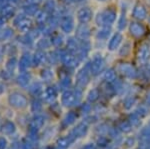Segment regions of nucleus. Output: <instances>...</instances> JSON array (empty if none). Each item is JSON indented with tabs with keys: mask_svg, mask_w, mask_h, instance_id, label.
<instances>
[{
	"mask_svg": "<svg viewBox=\"0 0 150 149\" xmlns=\"http://www.w3.org/2000/svg\"><path fill=\"white\" fill-rule=\"evenodd\" d=\"M95 20L97 25L101 27H108L116 20V12L113 9H106L102 12H99Z\"/></svg>",
	"mask_w": 150,
	"mask_h": 149,
	"instance_id": "1",
	"label": "nucleus"
},
{
	"mask_svg": "<svg viewBox=\"0 0 150 149\" xmlns=\"http://www.w3.org/2000/svg\"><path fill=\"white\" fill-rule=\"evenodd\" d=\"M13 24L21 33H28L32 28V20L25 14L16 16L13 20Z\"/></svg>",
	"mask_w": 150,
	"mask_h": 149,
	"instance_id": "2",
	"label": "nucleus"
},
{
	"mask_svg": "<svg viewBox=\"0 0 150 149\" xmlns=\"http://www.w3.org/2000/svg\"><path fill=\"white\" fill-rule=\"evenodd\" d=\"M89 73H90V63H87L76 75V83L79 88L84 87L88 84Z\"/></svg>",
	"mask_w": 150,
	"mask_h": 149,
	"instance_id": "3",
	"label": "nucleus"
},
{
	"mask_svg": "<svg viewBox=\"0 0 150 149\" xmlns=\"http://www.w3.org/2000/svg\"><path fill=\"white\" fill-rule=\"evenodd\" d=\"M60 60L62 61V63L64 65L68 66V67H75L78 65L79 61L78 57L76 56L74 53L70 51H61L60 52Z\"/></svg>",
	"mask_w": 150,
	"mask_h": 149,
	"instance_id": "4",
	"label": "nucleus"
},
{
	"mask_svg": "<svg viewBox=\"0 0 150 149\" xmlns=\"http://www.w3.org/2000/svg\"><path fill=\"white\" fill-rule=\"evenodd\" d=\"M104 65H105V61L102 58L101 55H96L90 62V73L92 75H98L100 72L103 70Z\"/></svg>",
	"mask_w": 150,
	"mask_h": 149,
	"instance_id": "5",
	"label": "nucleus"
},
{
	"mask_svg": "<svg viewBox=\"0 0 150 149\" xmlns=\"http://www.w3.org/2000/svg\"><path fill=\"white\" fill-rule=\"evenodd\" d=\"M118 71L121 72L124 76L130 79H135L137 77V70L134 66L131 65L130 63H121L117 67Z\"/></svg>",
	"mask_w": 150,
	"mask_h": 149,
	"instance_id": "6",
	"label": "nucleus"
},
{
	"mask_svg": "<svg viewBox=\"0 0 150 149\" xmlns=\"http://www.w3.org/2000/svg\"><path fill=\"white\" fill-rule=\"evenodd\" d=\"M60 27L61 30L65 33H70L74 29V19L71 15L65 14L60 18Z\"/></svg>",
	"mask_w": 150,
	"mask_h": 149,
	"instance_id": "7",
	"label": "nucleus"
},
{
	"mask_svg": "<svg viewBox=\"0 0 150 149\" xmlns=\"http://www.w3.org/2000/svg\"><path fill=\"white\" fill-rule=\"evenodd\" d=\"M93 12L89 7H82L77 12V19L81 24H86L92 19Z\"/></svg>",
	"mask_w": 150,
	"mask_h": 149,
	"instance_id": "8",
	"label": "nucleus"
},
{
	"mask_svg": "<svg viewBox=\"0 0 150 149\" xmlns=\"http://www.w3.org/2000/svg\"><path fill=\"white\" fill-rule=\"evenodd\" d=\"M1 4V11H0V17L3 19H9L15 14V7L10 2H0Z\"/></svg>",
	"mask_w": 150,
	"mask_h": 149,
	"instance_id": "9",
	"label": "nucleus"
},
{
	"mask_svg": "<svg viewBox=\"0 0 150 149\" xmlns=\"http://www.w3.org/2000/svg\"><path fill=\"white\" fill-rule=\"evenodd\" d=\"M138 61L142 64H146L150 60V48L148 44H142L138 50Z\"/></svg>",
	"mask_w": 150,
	"mask_h": 149,
	"instance_id": "10",
	"label": "nucleus"
},
{
	"mask_svg": "<svg viewBox=\"0 0 150 149\" xmlns=\"http://www.w3.org/2000/svg\"><path fill=\"white\" fill-rule=\"evenodd\" d=\"M129 32L132 36L136 38L142 37L145 34V27L143 24L139 22H131L129 25Z\"/></svg>",
	"mask_w": 150,
	"mask_h": 149,
	"instance_id": "11",
	"label": "nucleus"
},
{
	"mask_svg": "<svg viewBox=\"0 0 150 149\" xmlns=\"http://www.w3.org/2000/svg\"><path fill=\"white\" fill-rule=\"evenodd\" d=\"M79 100L76 96V93L73 91H65L62 95V103H63L64 106H72L75 103H77Z\"/></svg>",
	"mask_w": 150,
	"mask_h": 149,
	"instance_id": "12",
	"label": "nucleus"
},
{
	"mask_svg": "<svg viewBox=\"0 0 150 149\" xmlns=\"http://www.w3.org/2000/svg\"><path fill=\"white\" fill-rule=\"evenodd\" d=\"M10 103L11 105H14L18 108H22L27 105V100H26L25 96H23L20 93H13L10 96Z\"/></svg>",
	"mask_w": 150,
	"mask_h": 149,
	"instance_id": "13",
	"label": "nucleus"
},
{
	"mask_svg": "<svg viewBox=\"0 0 150 149\" xmlns=\"http://www.w3.org/2000/svg\"><path fill=\"white\" fill-rule=\"evenodd\" d=\"M76 37L78 40H87L90 37V29L87 24H81L76 28Z\"/></svg>",
	"mask_w": 150,
	"mask_h": 149,
	"instance_id": "14",
	"label": "nucleus"
},
{
	"mask_svg": "<svg viewBox=\"0 0 150 149\" xmlns=\"http://www.w3.org/2000/svg\"><path fill=\"white\" fill-rule=\"evenodd\" d=\"M31 64H33V56H31V54L28 52L23 53L20 60H19V69L21 71H25L26 69H28L31 66Z\"/></svg>",
	"mask_w": 150,
	"mask_h": 149,
	"instance_id": "15",
	"label": "nucleus"
},
{
	"mask_svg": "<svg viewBox=\"0 0 150 149\" xmlns=\"http://www.w3.org/2000/svg\"><path fill=\"white\" fill-rule=\"evenodd\" d=\"M132 15L135 19H138V20H143L146 18L147 16V11L144 5H142L141 3H137L136 5L133 8Z\"/></svg>",
	"mask_w": 150,
	"mask_h": 149,
	"instance_id": "16",
	"label": "nucleus"
},
{
	"mask_svg": "<svg viewBox=\"0 0 150 149\" xmlns=\"http://www.w3.org/2000/svg\"><path fill=\"white\" fill-rule=\"evenodd\" d=\"M48 61V54L45 53L43 50H37L33 54V64L35 66H39Z\"/></svg>",
	"mask_w": 150,
	"mask_h": 149,
	"instance_id": "17",
	"label": "nucleus"
},
{
	"mask_svg": "<svg viewBox=\"0 0 150 149\" xmlns=\"http://www.w3.org/2000/svg\"><path fill=\"white\" fill-rule=\"evenodd\" d=\"M123 39L122 35L120 33H115L114 35L111 37V39L109 40V43H108V49L110 51H114L116 50V48H118V46L120 45Z\"/></svg>",
	"mask_w": 150,
	"mask_h": 149,
	"instance_id": "18",
	"label": "nucleus"
},
{
	"mask_svg": "<svg viewBox=\"0 0 150 149\" xmlns=\"http://www.w3.org/2000/svg\"><path fill=\"white\" fill-rule=\"evenodd\" d=\"M87 131H88V126L86 123H79L78 125L75 127V129L72 132V135L74 138H80L86 135Z\"/></svg>",
	"mask_w": 150,
	"mask_h": 149,
	"instance_id": "19",
	"label": "nucleus"
},
{
	"mask_svg": "<svg viewBox=\"0 0 150 149\" xmlns=\"http://www.w3.org/2000/svg\"><path fill=\"white\" fill-rule=\"evenodd\" d=\"M66 45H67V50L76 55V53L78 52V50H79V45H80V41H78V40H77L76 38L70 37L69 39H67Z\"/></svg>",
	"mask_w": 150,
	"mask_h": 149,
	"instance_id": "20",
	"label": "nucleus"
},
{
	"mask_svg": "<svg viewBox=\"0 0 150 149\" xmlns=\"http://www.w3.org/2000/svg\"><path fill=\"white\" fill-rule=\"evenodd\" d=\"M49 17H50V14L45 10H42L36 14V21L38 22V24H40L42 26L46 25L48 20H49Z\"/></svg>",
	"mask_w": 150,
	"mask_h": 149,
	"instance_id": "21",
	"label": "nucleus"
},
{
	"mask_svg": "<svg viewBox=\"0 0 150 149\" xmlns=\"http://www.w3.org/2000/svg\"><path fill=\"white\" fill-rule=\"evenodd\" d=\"M24 14L27 16H36V14L39 12L38 5H33V4H26L23 6Z\"/></svg>",
	"mask_w": 150,
	"mask_h": 149,
	"instance_id": "22",
	"label": "nucleus"
},
{
	"mask_svg": "<svg viewBox=\"0 0 150 149\" xmlns=\"http://www.w3.org/2000/svg\"><path fill=\"white\" fill-rule=\"evenodd\" d=\"M13 35V30L10 27H4L0 29V41L10 39Z\"/></svg>",
	"mask_w": 150,
	"mask_h": 149,
	"instance_id": "23",
	"label": "nucleus"
},
{
	"mask_svg": "<svg viewBox=\"0 0 150 149\" xmlns=\"http://www.w3.org/2000/svg\"><path fill=\"white\" fill-rule=\"evenodd\" d=\"M140 142L150 143V126L144 127L140 132Z\"/></svg>",
	"mask_w": 150,
	"mask_h": 149,
	"instance_id": "24",
	"label": "nucleus"
},
{
	"mask_svg": "<svg viewBox=\"0 0 150 149\" xmlns=\"http://www.w3.org/2000/svg\"><path fill=\"white\" fill-rule=\"evenodd\" d=\"M103 79L106 81V82H114L116 79V73L113 68H109L107 69L103 74Z\"/></svg>",
	"mask_w": 150,
	"mask_h": 149,
	"instance_id": "25",
	"label": "nucleus"
},
{
	"mask_svg": "<svg viewBox=\"0 0 150 149\" xmlns=\"http://www.w3.org/2000/svg\"><path fill=\"white\" fill-rule=\"evenodd\" d=\"M44 97L45 100L48 102H52L53 100L56 98V91L53 87H48L46 90H45L44 93Z\"/></svg>",
	"mask_w": 150,
	"mask_h": 149,
	"instance_id": "26",
	"label": "nucleus"
},
{
	"mask_svg": "<svg viewBox=\"0 0 150 149\" xmlns=\"http://www.w3.org/2000/svg\"><path fill=\"white\" fill-rule=\"evenodd\" d=\"M19 42L22 43V44L25 45V46H30V45L33 44V42H34V39L31 37V35L29 34V33H25V34H24L23 36L19 37Z\"/></svg>",
	"mask_w": 150,
	"mask_h": 149,
	"instance_id": "27",
	"label": "nucleus"
},
{
	"mask_svg": "<svg viewBox=\"0 0 150 149\" xmlns=\"http://www.w3.org/2000/svg\"><path fill=\"white\" fill-rule=\"evenodd\" d=\"M51 45H52L51 40H48L46 38H43V39H40L39 41L37 42L36 46H37L38 50H45V49L50 48Z\"/></svg>",
	"mask_w": 150,
	"mask_h": 149,
	"instance_id": "28",
	"label": "nucleus"
},
{
	"mask_svg": "<svg viewBox=\"0 0 150 149\" xmlns=\"http://www.w3.org/2000/svg\"><path fill=\"white\" fill-rule=\"evenodd\" d=\"M126 24H127V19H126V12H125V9L122 10V13L119 17V20H118V24H117V27L119 30H123L125 27H126Z\"/></svg>",
	"mask_w": 150,
	"mask_h": 149,
	"instance_id": "29",
	"label": "nucleus"
},
{
	"mask_svg": "<svg viewBox=\"0 0 150 149\" xmlns=\"http://www.w3.org/2000/svg\"><path fill=\"white\" fill-rule=\"evenodd\" d=\"M110 27H102V29H100L96 34V37L100 40L107 39L108 36L110 35Z\"/></svg>",
	"mask_w": 150,
	"mask_h": 149,
	"instance_id": "30",
	"label": "nucleus"
},
{
	"mask_svg": "<svg viewBox=\"0 0 150 149\" xmlns=\"http://www.w3.org/2000/svg\"><path fill=\"white\" fill-rule=\"evenodd\" d=\"M132 127L133 126L131 125V123L129 121H122L118 125V129L121 132H123V133H129L132 130Z\"/></svg>",
	"mask_w": 150,
	"mask_h": 149,
	"instance_id": "31",
	"label": "nucleus"
},
{
	"mask_svg": "<svg viewBox=\"0 0 150 149\" xmlns=\"http://www.w3.org/2000/svg\"><path fill=\"white\" fill-rule=\"evenodd\" d=\"M44 10L48 12L49 14L54 13V11L56 10V4H55L54 0H47L44 3Z\"/></svg>",
	"mask_w": 150,
	"mask_h": 149,
	"instance_id": "32",
	"label": "nucleus"
},
{
	"mask_svg": "<svg viewBox=\"0 0 150 149\" xmlns=\"http://www.w3.org/2000/svg\"><path fill=\"white\" fill-rule=\"evenodd\" d=\"M128 121L131 123V125L133 127H138L141 123V119H140V116L135 112V113H132L129 115V120Z\"/></svg>",
	"mask_w": 150,
	"mask_h": 149,
	"instance_id": "33",
	"label": "nucleus"
},
{
	"mask_svg": "<svg viewBox=\"0 0 150 149\" xmlns=\"http://www.w3.org/2000/svg\"><path fill=\"white\" fill-rule=\"evenodd\" d=\"M29 80H30V75L28 73H21L17 78V82L21 86H26L29 83Z\"/></svg>",
	"mask_w": 150,
	"mask_h": 149,
	"instance_id": "34",
	"label": "nucleus"
},
{
	"mask_svg": "<svg viewBox=\"0 0 150 149\" xmlns=\"http://www.w3.org/2000/svg\"><path fill=\"white\" fill-rule=\"evenodd\" d=\"M51 43L54 47H60L63 44V37L60 34H55L51 37Z\"/></svg>",
	"mask_w": 150,
	"mask_h": 149,
	"instance_id": "35",
	"label": "nucleus"
},
{
	"mask_svg": "<svg viewBox=\"0 0 150 149\" xmlns=\"http://www.w3.org/2000/svg\"><path fill=\"white\" fill-rule=\"evenodd\" d=\"M16 65H17V59L15 57H11L8 59V61L6 62V69L8 72H13L15 69Z\"/></svg>",
	"mask_w": 150,
	"mask_h": 149,
	"instance_id": "36",
	"label": "nucleus"
},
{
	"mask_svg": "<svg viewBox=\"0 0 150 149\" xmlns=\"http://www.w3.org/2000/svg\"><path fill=\"white\" fill-rule=\"evenodd\" d=\"M98 98H99V91H98V89L90 90V91H89V93H88V95H87V100H88L89 102H91V103L95 102Z\"/></svg>",
	"mask_w": 150,
	"mask_h": 149,
	"instance_id": "37",
	"label": "nucleus"
},
{
	"mask_svg": "<svg viewBox=\"0 0 150 149\" xmlns=\"http://www.w3.org/2000/svg\"><path fill=\"white\" fill-rule=\"evenodd\" d=\"M41 77L44 79L45 81H49L53 78V71L48 68H45L41 71Z\"/></svg>",
	"mask_w": 150,
	"mask_h": 149,
	"instance_id": "38",
	"label": "nucleus"
},
{
	"mask_svg": "<svg viewBox=\"0 0 150 149\" xmlns=\"http://www.w3.org/2000/svg\"><path fill=\"white\" fill-rule=\"evenodd\" d=\"M60 60V51H52L48 54V61L51 63H56Z\"/></svg>",
	"mask_w": 150,
	"mask_h": 149,
	"instance_id": "39",
	"label": "nucleus"
},
{
	"mask_svg": "<svg viewBox=\"0 0 150 149\" xmlns=\"http://www.w3.org/2000/svg\"><path fill=\"white\" fill-rule=\"evenodd\" d=\"M135 98L134 97H127L126 99L124 100V108L125 109H130V108H132L133 105L135 104Z\"/></svg>",
	"mask_w": 150,
	"mask_h": 149,
	"instance_id": "40",
	"label": "nucleus"
},
{
	"mask_svg": "<svg viewBox=\"0 0 150 149\" xmlns=\"http://www.w3.org/2000/svg\"><path fill=\"white\" fill-rule=\"evenodd\" d=\"M97 144L99 147L101 148H105L108 146V139L105 137V136H100L97 140Z\"/></svg>",
	"mask_w": 150,
	"mask_h": 149,
	"instance_id": "41",
	"label": "nucleus"
},
{
	"mask_svg": "<svg viewBox=\"0 0 150 149\" xmlns=\"http://www.w3.org/2000/svg\"><path fill=\"white\" fill-rule=\"evenodd\" d=\"M75 119H76V115L73 112H70L66 115V118H65V123L67 124V125H70L71 123H73L75 121Z\"/></svg>",
	"mask_w": 150,
	"mask_h": 149,
	"instance_id": "42",
	"label": "nucleus"
},
{
	"mask_svg": "<svg viewBox=\"0 0 150 149\" xmlns=\"http://www.w3.org/2000/svg\"><path fill=\"white\" fill-rule=\"evenodd\" d=\"M41 89H42V86H41L40 83H34L30 87V92L33 93V94H38L41 91Z\"/></svg>",
	"mask_w": 150,
	"mask_h": 149,
	"instance_id": "43",
	"label": "nucleus"
},
{
	"mask_svg": "<svg viewBox=\"0 0 150 149\" xmlns=\"http://www.w3.org/2000/svg\"><path fill=\"white\" fill-rule=\"evenodd\" d=\"M60 83H61L62 87L67 88V87H69L70 84H71V79H70V77L68 75H66V76H64V77L61 79V82H60Z\"/></svg>",
	"mask_w": 150,
	"mask_h": 149,
	"instance_id": "44",
	"label": "nucleus"
},
{
	"mask_svg": "<svg viewBox=\"0 0 150 149\" xmlns=\"http://www.w3.org/2000/svg\"><path fill=\"white\" fill-rule=\"evenodd\" d=\"M130 44L129 43H126V44H124L123 45V47H122V49L120 50V55H123V56H125V55H127L128 54V52H129V50H130Z\"/></svg>",
	"mask_w": 150,
	"mask_h": 149,
	"instance_id": "45",
	"label": "nucleus"
},
{
	"mask_svg": "<svg viewBox=\"0 0 150 149\" xmlns=\"http://www.w3.org/2000/svg\"><path fill=\"white\" fill-rule=\"evenodd\" d=\"M136 113L139 115V116H145L147 114V110L146 108L141 106V107H138V109L136 110Z\"/></svg>",
	"mask_w": 150,
	"mask_h": 149,
	"instance_id": "46",
	"label": "nucleus"
},
{
	"mask_svg": "<svg viewBox=\"0 0 150 149\" xmlns=\"http://www.w3.org/2000/svg\"><path fill=\"white\" fill-rule=\"evenodd\" d=\"M125 144H126V147H132V146L135 144V139L132 137L128 138L127 140L125 141Z\"/></svg>",
	"mask_w": 150,
	"mask_h": 149,
	"instance_id": "47",
	"label": "nucleus"
},
{
	"mask_svg": "<svg viewBox=\"0 0 150 149\" xmlns=\"http://www.w3.org/2000/svg\"><path fill=\"white\" fill-rule=\"evenodd\" d=\"M90 110H91V106L88 103L83 104V106H82V111H83V113H88V112H90Z\"/></svg>",
	"mask_w": 150,
	"mask_h": 149,
	"instance_id": "48",
	"label": "nucleus"
},
{
	"mask_svg": "<svg viewBox=\"0 0 150 149\" xmlns=\"http://www.w3.org/2000/svg\"><path fill=\"white\" fill-rule=\"evenodd\" d=\"M42 2V0H25L26 4H33V5H38Z\"/></svg>",
	"mask_w": 150,
	"mask_h": 149,
	"instance_id": "49",
	"label": "nucleus"
},
{
	"mask_svg": "<svg viewBox=\"0 0 150 149\" xmlns=\"http://www.w3.org/2000/svg\"><path fill=\"white\" fill-rule=\"evenodd\" d=\"M82 149H97V146L94 143H87L86 145H84Z\"/></svg>",
	"mask_w": 150,
	"mask_h": 149,
	"instance_id": "50",
	"label": "nucleus"
},
{
	"mask_svg": "<svg viewBox=\"0 0 150 149\" xmlns=\"http://www.w3.org/2000/svg\"><path fill=\"white\" fill-rule=\"evenodd\" d=\"M59 145L62 146V147H67L69 145V140H65V139H62V140L59 141Z\"/></svg>",
	"mask_w": 150,
	"mask_h": 149,
	"instance_id": "51",
	"label": "nucleus"
},
{
	"mask_svg": "<svg viewBox=\"0 0 150 149\" xmlns=\"http://www.w3.org/2000/svg\"><path fill=\"white\" fill-rule=\"evenodd\" d=\"M32 106H33V108H34V109L36 108V110H38V109H40L41 105H40V103H39V102H38V101H36V102L33 103V105H32Z\"/></svg>",
	"mask_w": 150,
	"mask_h": 149,
	"instance_id": "52",
	"label": "nucleus"
},
{
	"mask_svg": "<svg viewBox=\"0 0 150 149\" xmlns=\"http://www.w3.org/2000/svg\"><path fill=\"white\" fill-rule=\"evenodd\" d=\"M146 103L150 106V91L147 93V95H146Z\"/></svg>",
	"mask_w": 150,
	"mask_h": 149,
	"instance_id": "53",
	"label": "nucleus"
},
{
	"mask_svg": "<svg viewBox=\"0 0 150 149\" xmlns=\"http://www.w3.org/2000/svg\"><path fill=\"white\" fill-rule=\"evenodd\" d=\"M67 1H70V2H81L83 0H67Z\"/></svg>",
	"mask_w": 150,
	"mask_h": 149,
	"instance_id": "54",
	"label": "nucleus"
},
{
	"mask_svg": "<svg viewBox=\"0 0 150 149\" xmlns=\"http://www.w3.org/2000/svg\"><path fill=\"white\" fill-rule=\"evenodd\" d=\"M98 1H105V0H98Z\"/></svg>",
	"mask_w": 150,
	"mask_h": 149,
	"instance_id": "55",
	"label": "nucleus"
},
{
	"mask_svg": "<svg viewBox=\"0 0 150 149\" xmlns=\"http://www.w3.org/2000/svg\"><path fill=\"white\" fill-rule=\"evenodd\" d=\"M149 21H150V18H149Z\"/></svg>",
	"mask_w": 150,
	"mask_h": 149,
	"instance_id": "56",
	"label": "nucleus"
},
{
	"mask_svg": "<svg viewBox=\"0 0 150 149\" xmlns=\"http://www.w3.org/2000/svg\"><path fill=\"white\" fill-rule=\"evenodd\" d=\"M14 1H16V0H14Z\"/></svg>",
	"mask_w": 150,
	"mask_h": 149,
	"instance_id": "57",
	"label": "nucleus"
},
{
	"mask_svg": "<svg viewBox=\"0 0 150 149\" xmlns=\"http://www.w3.org/2000/svg\"><path fill=\"white\" fill-rule=\"evenodd\" d=\"M149 149H150V147H149Z\"/></svg>",
	"mask_w": 150,
	"mask_h": 149,
	"instance_id": "58",
	"label": "nucleus"
}]
</instances>
